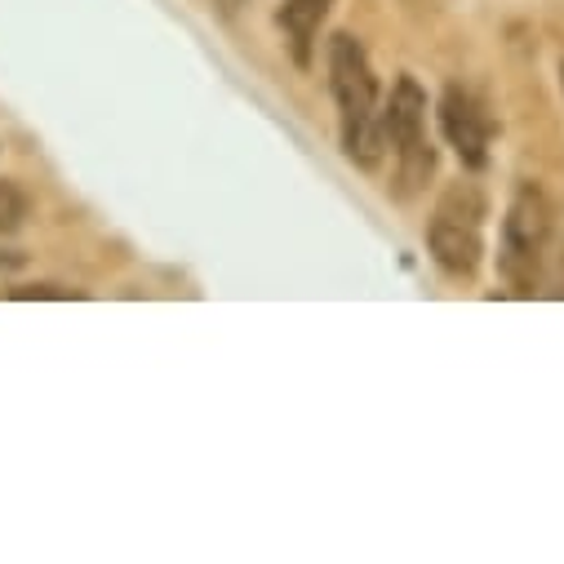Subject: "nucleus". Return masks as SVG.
Returning <instances> with one entry per match:
<instances>
[{"mask_svg":"<svg viewBox=\"0 0 564 564\" xmlns=\"http://www.w3.org/2000/svg\"><path fill=\"white\" fill-rule=\"evenodd\" d=\"M223 6H227V10H236V0H223Z\"/></svg>","mask_w":564,"mask_h":564,"instance_id":"nucleus-9","label":"nucleus"},{"mask_svg":"<svg viewBox=\"0 0 564 564\" xmlns=\"http://www.w3.org/2000/svg\"><path fill=\"white\" fill-rule=\"evenodd\" d=\"M23 218H28V196H23L14 183L0 178V236L19 231V227H23Z\"/></svg>","mask_w":564,"mask_h":564,"instance_id":"nucleus-7","label":"nucleus"},{"mask_svg":"<svg viewBox=\"0 0 564 564\" xmlns=\"http://www.w3.org/2000/svg\"><path fill=\"white\" fill-rule=\"evenodd\" d=\"M382 129H387V143L395 148L400 161V183L413 192L427 183L432 174V143H427V94L413 76H400L387 107H382Z\"/></svg>","mask_w":564,"mask_h":564,"instance_id":"nucleus-4","label":"nucleus"},{"mask_svg":"<svg viewBox=\"0 0 564 564\" xmlns=\"http://www.w3.org/2000/svg\"><path fill=\"white\" fill-rule=\"evenodd\" d=\"M329 6L334 0H285V6H280V28H285V36H290V50H294L299 67H312L316 32H321Z\"/></svg>","mask_w":564,"mask_h":564,"instance_id":"nucleus-6","label":"nucleus"},{"mask_svg":"<svg viewBox=\"0 0 564 564\" xmlns=\"http://www.w3.org/2000/svg\"><path fill=\"white\" fill-rule=\"evenodd\" d=\"M560 76H564V67H560Z\"/></svg>","mask_w":564,"mask_h":564,"instance_id":"nucleus-10","label":"nucleus"},{"mask_svg":"<svg viewBox=\"0 0 564 564\" xmlns=\"http://www.w3.org/2000/svg\"><path fill=\"white\" fill-rule=\"evenodd\" d=\"M546 240H551V205L538 187H520L502 218V258H498L516 294H533Z\"/></svg>","mask_w":564,"mask_h":564,"instance_id":"nucleus-2","label":"nucleus"},{"mask_svg":"<svg viewBox=\"0 0 564 564\" xmlns=\"http://www.w3.org/2000/svg\"><path fill=\"white\" fill-rule=\"evenodd\" d=\"M441 129L449 138V148L458 152V161L467 170H485L489 161V120H485V107L467 94V89H445L441 98Z\"/></svg>","mask_w":564,"mask_h":564,"instance_id":"nucleus-5","label":"nucleus"},{"mask_svg":"<svg viewBox=\"0 0 564 564\" xmlns=\"http://www.w3.org/2000/svg\"><path fill=\"white\" fill-rule=\"evenodd\" d=\"M10 299H19V303H28V299H80V290H63V285H28V290H14Z\"/></svg>","mask_w":564,"mask_h":564,"instance_id":"nucleus-8","label":"nucleus"},{"mask_svg":"<svg viewBox=\"0 0 564 564\" xmlns=\"http://www.w3.org/2000/svg\"><path fill=\"white\" fill-rule=\"evenodd\" d=\"M329 89H334V102H338L343 152L360 170H373L382 161V148H387L382 102H378V80H373L369 54L347 32H338L329 41Z\"/></svg>","mask_w":564,"mask_h":564,"instance_id":"nucleus-1","label":"nucleus"},{"mask_svg":"<svg viewBox=\"0 0 564 564\" xmlns=\"http://www.w3.org/2000/svg\"><path fill=\"white\" fill-rule=\"evenodd\" d=\"M480 218H485V196L467 183L441 200V209L427 227V249H432L436 267H445L449 275H476V267L485 258Z\"/></svg>","mask_w":564,"mask_h":564,"instance_id":"nucleus-3","label":"nucleus"}]
</instances>
